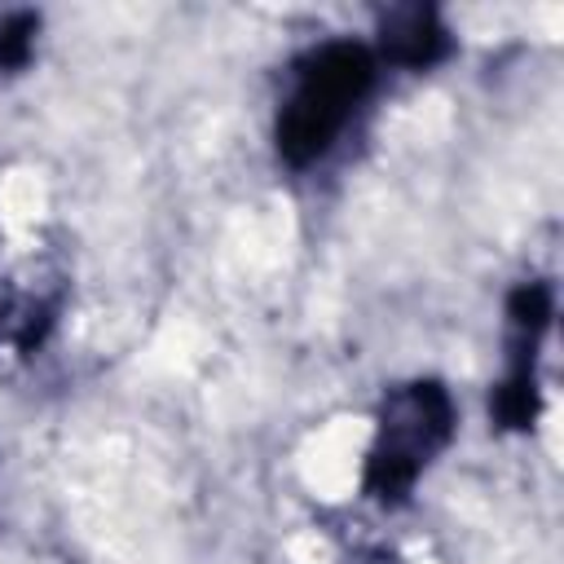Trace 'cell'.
<instances>
[{"instance_id": "6da1fadb", "label": "cell", "mask_w": 564, "mask_h": 564, "mask_svg": "<svg viewBox=\"0 0 564 564\" xmlns=\"http://www.w3.org/2000/svg\"><path fill=\"white\" fill-rule=\"evenodd\" d=\"M370 84H375V53L366 44L326 40L322 48L304 53L295 62L291 97L278 115V154L291 167L317 163L352 119L361 97L370 93Z\"/></svg>"}, {"instance_id": "7a4b0ae2", "label": "cell", "mask_w": 564, "mask_h": 564, "mask_svg": "<svg viewBox=\"0 0 564 564\" xmlns=\"http://www.w3.org/2000/svg\"><path fill=\"white\" fill-rule=\"evenodd\" d=\"M449 436H454V401L441 383L419 379L392 388L379 410L375 445L366 458V480H361L366 494L379 502H401L410 485L427 471V463L449 445Z\"/></svg>"}, {"instance_id": "3957f363", "label": "cell", "mask_w": 564, "mask_h": 564, "mask_svg": "<svg viewBox=\"0 0 564 564\" xmlns=\"http://www.w3.org/2000/svg\"><path fill=\"white\" fill-rule=\"evenodd\" d=\"M511 322V370L494 392V419L502 427H529L538 419V344L551 326V286L546 282H520L507 300Z\"/></svg>"}, {"instance_id": "277c9868", "label": "cell", "mask_w": 564, "mask_h": 564, "mask_svg": "<svg viewBox=\"0 0 564 564\" xmlns=\"http://www.w3.org/2000/svg\"><path fill=\"white\" fill-rule=\"evenodd\" d=\"M379 35H383V57L397 66H410V70H423L449 53V35H445L436 9H423V4L392 9L383 18Z\"/></svg>"}, {"instance_id": "5b68a950", "label": "cell", "mask_w": 564, "mask_h": 564, "mask_svg": "<svg viewBox=\"0 0 564 564\" xmlns=\"http://www.w3.org/2000/svg\"><path fill=\"white\" fill-rule=\"evenodd\" d=\"M35 31H40V18L35 13H9L0 22V70L26 66V57L35 48Z\"/></svg>"}]
</instances>
